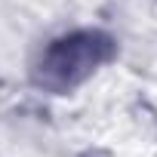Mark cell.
Here are the masks:
<instances>
[{
  "instance_id": "6da1fadb",
  "label": "cell",
  "mask_w": 157,
  "mask_h": 157,
  "mask_svg": "<svg viewBox=\"0 0 157 157\" xmlns=\"http://www.w3.org/2000/svg\"><path fill=\"white\" fill-rule=\"evenodd\" d=\"M117 56V40L99 28L68 31L49 40L31 62V83L52 96H65Z\"/></svg>"
}]
</instances>
